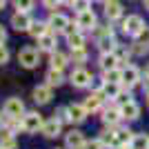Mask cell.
Here are the masks:
<instances>
[{
    "label": "cell",
    "mask_w": 149,
    "mask_h": 149,
    "mask_svg": "<svg viewBox=\"0 0 149 149\" xmlns=\"http://www.w3.org/2000/svg\"><path fill=\"white\" fill-rule=\"evenodd\" d=\"M38 49H33V47H25V49H20V54H18V62L22 65V67H27V69H33L38 65Z\"/></svg>",
    "instance_id": "cell-1"
},
{
    "label": "cell",
    "mask_w": 149,
    "mask_h": 149,
    "mask_svg": "<svg viewBox=\"0 0 149 149\" xmlns=\"http://www.w3.org/2000/svg\"><path fill=\"white\" fill-rule=\"evenodd\" d=\"M143 29H145V22H143L140 16H127V18L123 20V31L129 33V36H138Z\"/></svg>",
    "instance_id": "cell-2"
},
{
    "label": "cell",
    "mask_w": 149,
    "mask_h": 149,
    "mask_svg": "<svg viewBox=\"0 0 149 149\" xmlns=\"http://www.w3.org/2000/svg\"><path fill=\"white\" fill-rule=\"evenodd\" d=\"M25 113V105L20 98H9L5 102V116L7 118H20Z\"/></svg>",
    "instance_id": "cell-3"
},
{
    "label": "cell",
    "mask_w": 149,
    "mask_h": 149,
    "mask_svg": "<svg viewBox=\"0 0 149 149\" xmlns=\"http://www.w3.org/2000/svg\"><path fill=\"white\" fill-rule=\"evenodd\" d=\"M31 22H33V20L29 18V13H27V11H18V13H13V16H11V27L16 31H29Z\"/></svg>",
    "instance_id": "cell-4"
},
{
    "label": "cell",
    "mask_w": 149,
    "mask_h": 149,
    "mask_svg": "<svg viewBox=\"0 0 149 149\" xmlns=\"http://www.w3.org/2000/svg\"><path fill=\"white\" fill-rule=\"evenodd\" d=\"M42 118H40V113H25V118H22V129L25 131H38L42 129Z\"/></svg>",
    "instance_id": "cell-5"
},
{
    "label": "cell",
    "mask_w": 149,
    "mask_h": 149,
    "mask_svg": "<svg viewBox=\"0 0 149 149\" xmlns=\"http://www.w3.org/2000/svg\"><path fill=\"white\" fill-rule=\"evenodd\" d=\"M80 29H93L96 27V13L91 9H85V11H78V18H76Z\"/></svg>",
    "instance_id": "cell-6"
},
{
    "label": "cell",
    "mask_w": 149,
    "mask_h": 149,
    "mask_svg": "<svg viewBox=\"0 0 149 149\" xmlns=\"http://www.w3.org/2000/svg\"><path fill=\"white\" fill-rule=\"evenodd\" d=\"M71 82H74V87H87L89 82H91V74H89L87 69L78 67V69L71 71Z\"/></svg>",
    "instance_id": "cell-7"
},
{
    "label": "cell",
    "mask_w": 149,
    "mask_h": 149,
    "mask_svg": "<svg viewBox=\"0 0 149 149\" xmlns=\"http://www.w3.org/2000/svg\"><path fill=\"white\" fill-rule=\"evenodd\" d=\"M140 82V71H138L134 65H129V67L123 69V85L125 87H134V85H138Z\"/></svg>",
    "instance_id": "cell-8"
},
{
    "label": "cell",
    "mask_w": 149,
    "mask_h": 149,
    "mask_svg": "<svg viewBox=\"0 0 149 149\" xmlns=\"http://www.w3.org/2000/svg\"><path fill=\"white\" fill-rule=\"evenodd\" d=\"M65 143H67L69 149H85V145H87V140H85V136H82V131H69L67 138H65Z\"/></svg>",
    "instance_id": "cell-9"
},
{
    "label": "cell",
    "mask_w": 149,
    "mask_h": 149,
    "mask_svg": "<svg viewBox=\"0 0 149 149\" xmlns=\"http://www.w3.org/2000/svg\"><path fill=\"white\" fill-rule=\"evenodd\" d=\"M120 113H123V118H127V120H136L138 116H140V107H138L134 100H127V102L120 107Z\"/></svg>",
    "instance_id": "cell-10"
},
{
    "label": "cell",
    "mask_w": 149,
    "mask_h": 149,
    "mask_svg": "<svg viewBox=\"0 0 149 149\" xmlns=\"http://www.w3.org/2000/svg\"><path fill=\"white\" fill-rule=\"evenodd\" d=\"M33 100H36L38 105H47L51 100V87L49 85H40V87L33 89Z\"/></svg>",
    "instance_id": "cell-11"
},
{
    "label": "cell",
    "mask_w": 149,
    "mask_h": 149,
    "mask_svg": "<svg viewBox=\"0 0 149 149\" xmlns=\"http://www.w3.org/2000/svg\"><path fill=\"white\" fill-rule=\"evenodd\" d=\"M67 27H69L67 16H62V13H51V18H49V29L51 31H65Z\"/></svg>",
    "instance_id": "cell-12"
},
{
    "label": "cell",
    "mask_w": 149,
    "mask_h": 149,
    "mask_svg": "<svg viewBox=\"0 0 149 149\" xmlns=\"http://www.w3.org/2000/svg\"><path fill=\"white\" fill-rule=\"evenodd\" d=\"M105 13L109 20H116L123 16V5H120L118 0H107L105 2Z\"/></svg>",
    "instance_id": "cell-13"
},
{
    "label": "cell",
    "mask_w": 149,
    "mask_h": 149,
    "mask_svg": "<svg viewBox=\"0 0 149 149\" xmlns=\"http://www.w3.org/2000/svg\"><path fill=\"white\" fill-rule=\"evenodd\" d=\"M102 100H105L102 91H93L91 96H87V98H85V109H87V111H96V109H100Z\"/></svg>",
    "instance_id": "cell-14"
},
{
    "label": "cell",
    "mask_w": 149,
    "mask_h": 149,
    "mask_svg": "<svg viewBox=\"0 0 149 149\" xmlns=\"http://www.w3.org/2000/svg\"><path fill=\"white\" fill-rule=\"evenodd\" d=\"M60 125L62 123L58 118H51V120H47V123L42 125V129H40V131H42L47 138H56L58 134H60Z\"/></svg>",
    "instance_id": "cell-15"
},
{
    "label": "cell",
    "mask_w": 149,
    "mask_h": 149,
    "mask_svg": "<svg viewBox=\"0 0 149 149\" xmlns=\"http://www.w3.org/2000/svg\"><path fill=\"white\" fill-rule=\"evenodd\" d=\"M118 56H116V51H107V54H102L100 56V67H102V71H107V69H116L118 67Z\"/></svg>",
    "instance_id": "cell-16"
},
{
    "label": "cell",
    "mask_w": 149,
    "mask_h": 149,
    "mask_svg": "<svg viewBox=\"0 0 149 149\" xmlns=\"http://www.w3.org/2000/svg\"><path fill=\"white\" fill-rule=\"evenodd\" d=\"M69 118L74 120V123H82V120L87 118V109H85V105H69Z\"/></svg>",
    "instance_id": "cell-17"
},
{
    "label": "cell",
    "mask_w": 149,
    "mask_h": 149,
    "mask_svg": "<svg viewBox=\"0 0 149 149\" xmlns=\"http://www.w3.org/2000/svg\"><path fill=\"white\" fill-rule=\"evenodd\" d=\"M98 47H100V51H102V54H107V51H113V49H116V38H113L111 31L98 38Z\"/></svg>",
    "instance_id": "cell-18"
},
{
    "label": "cell",
    "mask_w": 149,
    "mask_h": 149,
    "mask_svg": "<svg viewBox=\"0 0 149 149\" xmlns=\"http://www.w3.org/2000/svg\"><path fill=\"white\" fill-rule=\"evenodd\" d=\"M38 47L45 51H56V38L54 33H45V36L38 38Z\"/></svg>",
    "instance_id": "cell-19"
},
{
    "label": "cell",
    "mask_w": 149,
    "mask_h": 149,
    "mask_svg": "<svg viewBox=\"0 0 149 149\" xmlns=\"http://www.w3.org/2000/svg\"><path fill=\"white\" fill-rule=\"evenodd\" d=\"M0 147L2 149H16V138H13V134L9 129L0 131Z\"/></svg>",
    "instance_id": "cell-20"
},
{
    "label": "cell",
    "mask_w": 149,
    "mask_h": 149,
    "mask_svg": "<svg viewBox=\"0 0 149 149\" xmlns=\"http://www.w3.org/2000/svg\"><path fill=\"white\" fill-rule=\"evenodd\" d=\"M60 82H62V69L51 67L49 71H47V85H49V87H58Z\"/></svg>",
    "instance_id": "cell-21"
},
{
    "label": "cell",
    "mask_w": 149,
    "mask_h": 149,
    "mask_svg": "<svg viewBox=\"0 0 149 149\" xmlns=\"http://www.w3.org/2000/svg\"><path fill=\"white\" fill-rule=\"evenodd\" d=\"M67 42H69L71 49H82V47H85V36H82L80 31H74V33L67 36Z\"/></svg>",
    "instance_id": "cell-22"
},
{
    "label": "cell",
    "mask_w": 149,
    "mask_h": 149,
    "mask_svg": "<svg viewBox=\"0 0 149 149\" xmlns=\"http://www.w3.org/2000/svg\"><path fill=\"white\" fill-rule=\"evenodd\" d=\"M131 149H149V136H145V134H138V136L131 138L129 143Z\"/></svg>",
    "instance_id": "cell-23"
},
{
    "label": "cell",
    "mask_w": 149,
    "mask_h": 149,
    "mask_svg": "<svg viewBox=\"0 0 149 149\" xmlns=\"http://www.w3.org/2000/svg\"><path fill=\"white\" fill-rule=\"evenodd\" d=\"M49 25H45V22H31V27H29V33L33 38H40V36H45V33H49Z\"/></svg>",
    "instance_id": "cell-24"
},
{
    "label": "cell",
    "mask_w": 149,
    "mask_h": 149,
    "mask_svg": "<svg viewBox=\"0 0 149 149\" xmlns=\"http://www.w3.org/2000/svg\"><path fill=\"white\" fill-rule=\"evenodd\" d=\"M120 118H123L120 109H105V113H102V120H105V125H116Z\"/></svg>",
    "instance_id": "cell-25"
},
{
    "label": "cell",
    "mask_w": 149,
    "mask_h": 149,
    "mask_svg": "<svg viewBox=\"0 0 149 149\" xmlns=\"http://www.w3.org/2000/svg\"><path fill=\"white\" fill-rule=\"evenodd\" d=\"M118 93H120L118 82H105V85H102V96H107V98H118Z\"/></svg>",
    "instance_id": "cell-26"
},
{
    "label": "cell",
    "mask_w": 149,
    "mask_h": 149,
    "mask_svg": "<svg viewBox=\"0 0 149 149\" xmlns=\"http://www.w3.org/2000/svg\"><path fill=\"white\" fill-rule=\"evenodd\" d=\"M105 82H118L123 85V69H107L105 71Z\"/></svg>",
    "instance_id": "cell-27"
},
{
    "label": "cell",
    "mask_w": 149,
    "mask_h": 149,
    "mask_svg": "<svg viewBox=\"0 0 149 149\" xmlns=\"http://www.w3.org/2000/svg\"><path fill=\"white\" fill-rule=\"evenodd\" d=\"M67 62H69V60H67V56H65V54H60V51H51V67L62 69Z\"/></svg>",
    "instance_id": "cell-28"
},
{
    "label": "cell",
    "mask_w": 149,
    "mask_h": 149,
    "mask_svg": "<svg viewBox=\"0 0 149 149\" xmlns=\"http://www.w3.org/2000/svg\"><path fill=\"white\" fill-rule=\"evenodd\" d=\"M131 131H127V129H120V131H116V143L118 145H129L131 143ZM118 145H116V147H118Z\"/></svg>",
    "instance_id": "cell-29"
},
{
    "label": "cell",
    "mask_w": 149,
    "mask_h": 149,
    "mask_svg": "<svg viewBox=\"0 0 149 149\" xmlns=\"http://www.w3.org/2000/svg\"><path fill=\"white\" fill-rule=\"evenodd\" d=\"M85 60H87V51H85V47H82V49H71V62L82 65Z\"/></svg>",
    "instance_id": "cell-30"
},
{
    "label": "cell",
    "mask_w": 149,
    "mask_h": 149,
    "mask_svg": "<svg viewBox=\"0 0 149 149\" xmlns=\"http://www.w3.org/2000/svg\"><path fill=\"white\" fill-rule=\"evenodd\" d=\"M100 140H102L105 145H118V143H116V131H111V129H105V131H102Z\"/></svg>",
    "instance_id": "cell-31"
},
{
    "label": "cell",
    "mask_w": 149,
    "mask_h": 149,
    "mask_svg": "<svg viewBox=\"0 0 149 149\" xmlns=\"http://www.w3.org/2000/svg\"><path fill=\"white\" fill-rule=\"evenodd\" d=\"M13 5H16L18 11H29L33 7V0H13Z\"/></svg>",
    "instance_id": "cell-32"
},
{
    "label": "cell",
    "mask_w": 149,
    "mask_h": 149,
    "mask_svg": "<svg viewBox=\"0 0 149 149\" xmlns=\"http://www.w3.org/2000/svg\"><path fill=\"white\" fill-rule=\"evenodd\" d=\"M56 118L60 120V123H69V120H71V118H69V109H67V107H60V109L56 111Z\"/></svg>",
    "instance_id": "cell-33"
},
{
    "label": "cell",
    "mask_w": 149,
    "mask_h": 149,
    "mask_svg": "<svg viewBox=\"0 0 149 149\" xmlns=\"http://www.w3.org/2000/svg\"><path fill=\"white\" fill-rule=\"evenodd\" d=\"M131 51H134V54H138V56H143V54H147V51H149V45H147V42H138Z\"/></svg>",
    "instance_id": "cell-34"
},
{
    "label": "cell",
    "mask_w": 149,
    "mask_h": 149,
    "mask_svg": "<svg viewBox=\"0 0 149 149\" xmlns=\"http://www.w3.org/2000/svg\"><path fill=\"white\" fill-rule=\"evenodd\" d=\"M7 60H9V49L5 45H0V65H5Z\"/></svg>",
    "instance_id": "cell-35"
},
{
    "label": "cell",
    "mask_w": 149,
    "mask_h": 149,
    "mask_svg": "<svg viewBox=\"0 0 149 149\" xmlns=\"http://www.w3.org/2000/svg\"><path fill=\"white\" fill-rule=\"evenodd\" d=\"M85 149H105V143L102 140H91V143L85 145Z\"/></svg>",
    "instance_id": "cell-36"
},
{
    "label": "cell",
    "mask_w": 149,
    "mask_h": 149,
    "mask_svg": "<svg viewBox=\"0 0 149 149\" xmlns=\"http://www.w3.org/2000/svg\"><path fill=\"white\" fill-rule=\"evenodd\" d=\"M113 51H116V56H118L120 62H125L127 58H129V54H131V51H127V49H113Z\"/></svg>",
    "instance_id": "cell-37"
},
{
    "label": "cell",
    "mask_w": 149,
    "mask_h": 149,
    "mask_svg": "<svg viewBox=\"0 0 149 149\" xmlns=\"http://www.w3.org/2000/svg\"><path fill=\"white\" fill-rule=\"evenodd\" d=\"M138 40H140V42H147V45H149V27H145V29L138 33Z\"/></svg>",
    "instance_id": "cell-38"
},
{
    "label": "cell",
    "mask_w": 149,
    "mask_h": 149,
    "mask_svg": "<svg viewBox=\"0 0 149 149\" xmlns=\"http://www.w3.org/2000/svg\"><path fill=\"white\" fill-rule=\"evenodd\" d=\"M129 98H131V96H129V91H127V93H125V91H120V93H118V98H116V100H118L120 105H125V102H127Z\"/></svg>",
    "instance_id": "cell-39"
},
{
    "label": "cell",
    "mask_w": 149,
    "mask_h": 149,
    "mask_svg": "<svg viewBox=\"0 0 149 149\" xmlns=\"http://www.w3.org/2000/svg\"><path fill=\"white\" fill-rule=\"evenodd\" d=\"M42 2H45L47 7H49V9H54V7H58V5H60L62 0H42Z\"/></svg>",
    "instance_id": "cell-40"
},
{
    "label": "cell",
    "mask_w": 149,
    "mask_h": 149,
    "mask_svg": "<svg viewBox=\"0 0 149 149\" xmlns=\"http://www.w3.org/2000/svg\"><path fill=\"white\" fill-rule=\"evenodd\" d=\"M5 38H7V31H5V29H2V25H0V45L5 42Z\"/></svg>",
    "instance_id": "cell-41"
},
{
    "label": "cell",
    "mask_w": 149,
    "mask_h": 149,
    "mask_svg": "<svg viewBox=\"0 0 149 149\" xmlns=\"http://www.w3.org/2000/svg\"><path fill=\"white\" fill-rule=\"evenodd\" d=\"M62 2H65L67 7H74V5H76V0H62Z\"/></svg>",
    "instance_id": "cell-42"
},
{
    "label": "cell",
    "mask_w": 149,
    "mask_h": 149,
    "mask_svg": "<svg viewBox=\"0 0 149 149\" xmlns=\"http://www.w3.org/2000/svg\"><path fill=\"white\" fill-rule=\"evenodd\" d=\"M143 5H145V9L149 11V0H143Z\"/></svg>",
    "instance_id": "cell-43"
},
{
    "label": "cell",
    "mask_w": 149,
    "mask_h": 149,
    "mask_svg": "<svg viewBox=\"0 0 149 149\" xmlns=\"http://www.w3.org/2000/svg\"><path fill=\"white\" fill-rule=\"evenodd\" d=\"M145 89H147V93H149V78L145 80Z\"/></svg>",
    "instance_id": "cell-44"
},
{
    "label": "cell",
    "mask_w": 149,
    "mask_h": 149,
    "mask_svg": "<svg viewBox=\"0 0 149 149\" xmlns=\"http://www.w3.org/2000/svg\"><path fill=\"white\" fill-rule=\"evenodd\" d=\"M145 76H147V78H149V65H147V69H145Z\"/></svg>",
    "instance_id": "cell-45"
},
{
    "label": "cell",
    "mask_w": 149,
    "mask_h": 149,
    "mask_svg": "<svg viewBox=\"0 0 149 149\" xmlns=\"http://www.w3.org/2000/svg\"><path fill=\"white\" fill-rule=\"evenodd\" d=\"M5 2H7V0H0V9H2V7H5Z\"/></svg>",
    "instance_id": "cell-46"
},
{
    "label": "cell",
    "mask_w": 149,
    "mask_h": 149,
    "mask_svg": "<svg viewBox=\"0 0 149 149\" xmlns=\"http://www.w3.org/2000/svg\"><path fill=\"white\" fill-rule=\"evenodd\" d=\"M0 129H2V113H0Z\"/></svg>",
    "instance_id": "cell-47"
},
{
    "label": "cell",
    "mask_w": 149,
    "mask_h": 149,
    "mask_svg": "<svg viewBox=\"0 0 149 149\" xmlns=\"http://www.w3.org/2000/svg\"><path fill=\"white\" fill-rule=\"evenodd\" d=\"M102 2H107V0H102Z\"/></svg>",
    "instance_id": "cell-48"
},
{
    "label": "cell",
    "mask_w": 149,
    "mask_h": 149,
    "mask_svg": "<svg viewBox=\"0 0 149 149\" xmlns=\"http://www.w3.org/2000/svg\"><path fill=\"white\" fill-rule=\"evenodd\" d=\"M147 102H149V98H147Z\"/></svg>",
    "instance_id": "cell-49"
},
{
    "label": "cell",
    "mask_w": 149,
    "mask_h": 149,
    "mask_svg": "<svg viewBox=\"0 0 149 149\" xmlns=\"http://www.w3.org/2000/svg\"><path fill=\"white\" fill-rule=\"evenodd\" d=\"M0 149H2V147H0Z\"/></svg>",
    "instance_id": "cell-50"
}]
</instances>
